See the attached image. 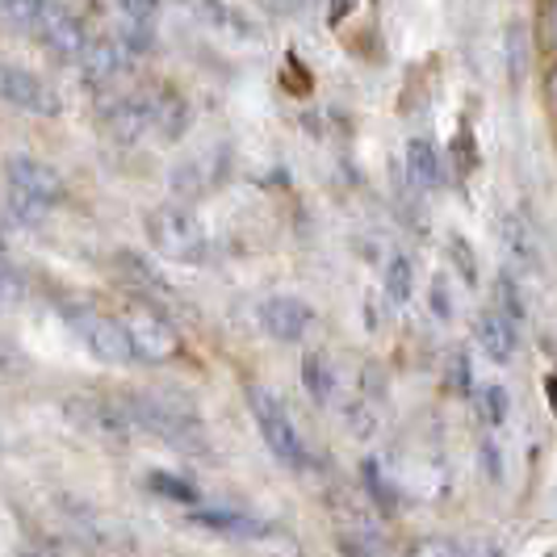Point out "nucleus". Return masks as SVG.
Wrapping results in <instances>:
<instances>
[{"label":"nucleus","mask_w":557,"mask_h":557,"mask_svg":"<svg viewBox=\"0 0 557 557\" xmlns=\"http://www.w3.org/2000/svg\"><path fill=\"white\" fill-rule=\"evenodd\" d=\"M364 482H369V491L377 495V503H386L391 507V499H394V491L382 482V470H377V461H364Z\"/></svg>","instance_id":"27"},{"label":"nucleus","mask_w":557,"mask_h":557,"mask_svg":"<svg viewBox=\"0 0 557 557\" xmlns=\"http://www.w3.org/2000/svg\"><path fill=\"white\" fill-rule=\"evenodd\" d=\"M194 524L210 532H226V536H260V529H264L239 511H194Z\"/></svg>","instance_id":"16"},{"label":"nucleus","mask_w":557,"mask_h":557,"mask_svg":"<svg viewBox=\"0 0 557 557\" xmlns=\"http://www.w3.org/2000/svg\"><path fill=\"white\" fill-rule=\"evenodd\" d=\"M147 486H151L156 495H164V499L185 503V507H194V503L201 499L194 482H185V478H176V474H151V478H147Z\"/></svg>","instance_id":"19"},{"label":"nucleus","mask_w":557,"mask_h":557,"mask_svg":"<svg viewBox=\"0 0 557 557\" xmlns=\"http://www.w3.org/2000/svg\"><path fill=\"white\" fill-rule=\"evenodd\" d=\"M0 251H4V244H0Z\"/></svg>","instance_id":"38"},{"label":"nucleus","mask_w":557,"mask_h":557,"mask_svg":"<svg viewBox=\"0 0 557 557\" xmlns=\"http://www.w3.org/2000/svg\"><path fill=\"white\" fill-rule=\"evenodd\" d=\"M407 176H411V185L423 189V194H432V189L445 181V164H441L436 147H432L428 139L407 143Z\"/></svg>","instance_id":"13"},{"label":"nucleus","mask_w":557,"mask_h":557,"mask_svg":"<svg viewBox=\"0 0 557 557\" xmlns=\"http://www.w3.org/2000/svg\"><path fill=\"white\" fill-rule=\"evenodd\" d=\"M117 260H122V273H126V277H131L143 289V298H147V294L172 298V285H168V281L160 277V273H156V269H151L143 256H135V251H117Z\"/></svg>","instance_id":"17"},{"label":"nucleus","mask_w":557,"mask_h":557,"mask_svg":"<svg viewBox=\"0 0 557 557\" xmlns=\"http://www.w3.org/2000/svg\"><path fill=\"white\" fill-rule=\"evenodd\" d=\"M482 470L495 478V482L503 478V461H499V448H495V441H486V445H482Z\"/></svg>","instance_id":"31"},{"label":"nucleus","mask_w":557,"mask_h":557,"mask_svg":"<svg viewBox=\"0 0 557 557\" xmlns=\"http://www.w3.org/2000/svg\"><path fill=\"white\" fill-rule=\"evenodd\" d=\"M113 4L131 22H156V13H160V0H113Z\"/></svg>","instance_id":"26"},{"label":"nucleus","mask_w":557,"mask_h":557,"mask_svg":"<svg viewBox=\"0 0 557 557\" xmlns=\"http://www.w3.org/2000/svg\"><path fill=\"white\" fill-rule=\"evenodd\" d=\"M310 323H314V310L302 298H289V294L264 298V307H260V327L281 344H298L310 332Z\"/></svg>","instance_id":"9"},{"label":"nucleus","mask_w":557,"mask_h":557,"mask_svg":"<svg viewBox=\"0 0 557 557\" xmlns=\"http://www.w3.org/2000/svg\"><path fill=\"white\" fill-rule=\"evenodd\" d=\"M269 13H277V17H294V13H302L310 0H260Z\"/></svg>","instance_id":"30"},{"label":"nucleus","mask_w":557,"mask_h":557,"mask_svg":"<svg viewBox=\"0 0 557 557\" xmlns=\"http://www.w3.org/2000/svg\"><path fill=\"white\" fill-rule=\"evenodd\" d=\"M549 34H554V42H557V4H554V13H549Z\"/></svg>","instance_id":"36"},{"label":"nucleus","mask_w":557,"mask_h":557,"mask_svg":"<svg viewBox=\"0 0 557 557\" xmlns=\"http://www.w3.org/2000/svg\"><path fill=\"white\" fill-rule=\"evenodd\" d=\"M22 298H26V281L17 277L9 264H0V310L17 307Z\"/></svg>","instance_id":"25"},{"label":"nucleus","mask_w":557,"mask_h":557,"mask_svg":"<svg viewBox=\"0 0 557 557\" xmlns=\"http://www.w3.org/2000/svg\"><path fill=\"white\" fill-rule=\"evenodd\" d=\"M411 294H416V269H411V260L407 256H391V264H386V298H391L394 307H407Z\"/></svg>","instance_id":"18"},{"label":"nucleus","mask_w":557,"mask_h":557,"mask_svg":"<svg viewBox=\"0 0 557 557\" xmlns=\"http://www.w3.org/2000/svg\"><path fill=\"white\" fill-rule=\"evenodd\" d=\"M181 4H185V13L194 22H201V26L223 29V34H248V26L235 17V9L223 4V0H181Z\"/></svg>","instance_id":"14"},{"label":"nucleus","mask_w":557,"mask_h":557,"mask_svg":"<svg viewBox=\"0 0 557 557\" xmlns=\"http://www.w3.org/2000/svg\"><path fill=\"white\" fill-rule=\"evenodd\" d=\"M549 97L557 101V72H554V81H549Z\"/></svg>","instance_id":"37"},{"label":"nucleus","mask_w":557,"mask_h":557,"mask_svg":"<svg viewBox=\"0 0 557 557\" xmlns=\"http://www.w3.org/2000/svg\"><path fill=\"white\" fill-rule=\"evenodd\" d=\"M76 63H81L84 81L101 88V84H110L122 76V67H126V42H122V38H92Z\"/></svg>","instance_id":"12"},{"label":"nucleus","mask_w":557,"mask_h":557,"mask_svg":"<svg viewBox=\"0 0 557 557\" xmlns=\"http://www.w3.org/2000/svg\"><path fill=\"white\" fill-rule=\"evenodd\" d=\"M34 34H38V38H42V42H47L59 59H81V51L88 47L81 22H76V17H72L63 4H55V0H47V4H42Z\"/></svg>","instance_id":"10"},{"label":"nucleus","mask_w":557,"mask_h":557,"mask_svg":"<svg viewBox=\"0 0 557 557\" xmlns=\"http://www.w3.org/2000/svg\"><path fill=\"white\" fill-rule=\"evenodd\" d=\"M478 352L491 364H511L516 348H520V332H516V319H507L503 310H482L474 323Z\"/></svg>","instance_id":"11"},{"label":"nucleus","mask_w":557,"mask_h":557,"mask_svg":"<svg viewBox=\"0 0 557 557\" xmlns=\"http://www.w3.org/2000/svg\"><path fill=\"white\" fill-rule=\"evenodd\" d=\"M448 256H453L457 273L466 277V285H478V256H474V248L461 239V235H448Z\"/></svg>","instance_id":"23"},{"label":"nucleus","mask_w":557,"mask_h":557,"mask_svg":"<svg viewBox=\"0 0 557 557\" xmlns=\"http://www.w3.org/2000/svg\"><path fill=\"white\" fill-rule=\"evenodd\" d=\"M352 9H357V0H332V9H327V22H332V26H339V22H344Z\"/></svg>","instance_id":"32"},{"label":"nucleus","mask_w":557,"mask_h":557,"mask_svg":"<svg viewBox=\"0 0 557 557\" xmlns=\"http://www.w3.org/2000/svg\"><path fill=\"white\" fill-rule=\"evenodd\" d=\"M432 310H436V319H453V307H448V294H445V277L432 281Z\"/></svg>","instance_id":"28"},{"label":"nucleus","mask_w":557,"mask_h":557,"mask_svg":"<svg viewBox=\"0 0 557 557\" xmlns=\"http://www.w3.org/2000/svg\"><path fill=\"white\" fill-rule=\"evenodd\" d=\"M101 122L117 143H139L147 135L181 139L189 126V106L176 92H131V97H117L113 106H106Z\"/></svg>","instance_id":"1"},{"label":"nucleus","mask_w":557,"mask_h":557,"mask_svg":"<svg viewBox=\"0 0 557 557\" xmlns=\"http://www.w3.org/2000/svg\"><path fill=\"white\" fill-rule=\"evenodd\" d=\"M495 294H499V310L507 314V319H524V294L516 289V281H511V273H499V281H495Z\"/></svg>","instance_id":"24"},{"label":"nucleus","mask_w":557,"mask_h":557,"mask_svg":"<svg viewBox=\"0 0 557 557\" xmlns=\"http://www.w3.org/2000/svg\"><path fill=\"white\" fill-rule=\"evenodd\" d=\"M545 403H549V411L557 416V377H545Z\"/></svg>","instance_id":"35"},{"label":"nucleus","mask_w":557,"mask_h":557,"mask_svg":"<svg viewBox=\"0 0 557 557\" xmlns=\"http://www.w3.org/2000/svg\"><path fill=\"white\" fill-rule=\"evenodd\" d=\"M507 248H511V256H532L529 235H524V226L507 223Z\"/></svg>","instance_id":"29"},{"label":"nucleus","mask_w":557,"mask_h":557,"mask_svg":"<svg viewBox=\"0 0 557 557\" xmlns=\"http://www.w3.org/2000/svg\"><path fill=\"white\" fill-rule=\"evenodd\" d=\"M131 428L156 436L160 445L181 448V453H201L206 448V428L197 419L194 407L176 403V398H160V394H126L122 398Z\"/></svg>","instance_id":"2"},{"label":"nucleus","mask_w":557,"mask_h":557,"mask_svg":"<svg viewBox=\"0 0 557 557\" xmlns=\"http://www.w3.org/2000/svg\"><path fill=\"white\" fill-rule=\"evenodd\" d=\"M478 416H482L486 428H499L507 419V391L503 386H482L478 391Z\"/></svg>","instance_id":"21"},{"label":"nucleus","mask_w":557,"mask_h":557,"mask_svg":"<svg viewBox=\"0 0 557 557\" xmlns=\"http://www.w3.org/2000/svg\"><path fill=\"white\" fill-rule=\"evenodd\" d=\"M72 327L81 332V339L88 344V352L106 364H131L139 361L135 357V344H131V332L126 323L117 319H106V314H88V310H76L72 314Z\"/></svg>","instance_id":"7"},{"label":"nucleus","mask_w":557,"mask_h":557,"mask_svg":"<svg viewBox=\"0 0 557 557\" xmlns=\"http://www.w3.org/2000/svg\"><path fill=\"white\" fill-rule=\"evenodd\" d=\"M248 407L251 416H256V423H260V436H264L269 453L277 457L281 466L302 470L307 466V445H302V436H298L289 411H285V403L273 391H264V386H248Z\"/></svg>","instance_id":"5"},{"label":"nucleus","mask_w":557,"mask_h":557,"mask_svg":"<svg viewBox=\"0 0 557 557\" xmlns=\"http://www.w3.org/2000/svg\"><path fill=\"white\" fill-rule=\"evenodd\" d=\"M4 181H9V210L22 223H42L55 206H63V181L51 164L34 156H9L4 160Z\"/></svg>","instance_id":"3"},{"label":"nucleus","mask_w":557,"mask_h":557,"mask_svg":"<svg viewBox=\"0 0 557 557\" xmlns=\"http://www.w3.org/2000/svg\"><path fill=\"white\" fill-rule=\"evenodd\" d=\"M47 0H0V22L17 29H34L38 26V13H42Z\"/></svg>","instance_id":"20"},{"label":"nucleus","mask_w":557,"mask_h":557,"mask_svg":"<svg viewBox=\"0 0 557 557\" xmlns=\"http://www.w3.org/2000/svg\"><path fill=\"white\" fill-rule=\"evenodd\" d=\"M453 377H457V391L470 394V364H466V357H457V361H453Z\"/></svg>","instance_id":"33"},{"label":"nucleus","mask_w":557,"mask_h":557,"mask_svg":"<svg viewBox=\"0 0 557 557\" xmlns=\"http://www.w3.org/2000/svg\"><path fill=\"white\" fill-rule=\"evenodd\" d=\"M302 386H307V394L319 407H327L335 398V373L323 352H310L307 361H302Z\"/></svg>","instance_id":"15"},{"label":"nucleus","mask_w":557,"mask_h":557,"mask_svg":"<svg viewBox=\"0 0 557 557\" xmlns=\"http://www.w3.org/2000/svg\"><path fill=\"white\" fill-rule=\"evenodd\" d=\"M416 554H453V545L448 541H423V545H416Z\"/></svg>","instance_id":"34"},{"label":"nucleus","mask_w":557,"mask_h":557,"mask_svg":"<svg viewBox=\"0 0 557 557\" xmlns=\"http://www.w3.org/2000/svg\"><path fill=\"white\" fill-rule=\"evenodd\" d=\"M156 22H131V17H122V26H117V38L126 42V51H151V42H156Z\"/></svg>","instance_id":"22"},{"label":"nucleus","mask_w":557,"mask_h":557,"mask_svg":"<svg viewBox=\"0 0 557 557\" xmlns=\"http://www.w3.org/2000/svg\"><path fill=\"white\" fill-rule=\"evenodd\" d=\"M0 101L22 113H34V117L59 113L55 88L42 84L34 72H26V67H17V63H4V59H0Z\"/></svg>","instance_id":"8"},{"label":"nucleus","mask_w":557,"mask_h":557,"mask_svg":"<svg viewBox=\"0 0 557 557\" xmlns=\"http://www.w3.org/2000/svg\"><path fill=\"white\" fill-rule=\"evenodd\" d=\"M126 332L135 344V357L147 364H164L181 352V335L172 327V319H164L156 307H131L126 310Z\"/></svg>","instance_id":"6"},{"label":"nucleus","mask_w":557,"mask_h":557,"mask_svg":"<svg viewBox=\"0 0 557 557\" xmlns=\"http://www.w3.org/2000/svg\"><path fill=\"white\" fill-rule=\"evenodd\" d=\"M147 239L164 260H176V264H201L210 248L201 219L181 201H164L147 214Z\"/></svg>","instance_id":"4"}]
</instances>
